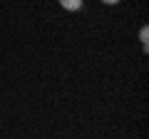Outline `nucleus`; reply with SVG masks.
Returning <instances> with one entry per match:
<instances>
[{"label": "nucleus", "instance_id": "nucleus-1", "mask_svg": "<svg viewBox=\"0 0 149 139\" xmlns=\"http://www.w3.org/2000/svg\"><path fill=\"white\" fill-rule=\"evenodd\" d=\"M60 5H62L67 13H77V10H82L85 0H60Z\"/></svg>", "mask_w": 149, "mask_h": 139}, {"label": "nucleus", "instance_id": "nucleus-2", "mask_svg": "<svg viewBox=\"0 0 149 139\" xmlns=\"http://www.w3.org/2000/svg\"><path fill=\"white\" fill-rule=\"evenodd\" d=\"M139 42H142V50L147 52V50H149V27L147 25L139 27Z\"/></svg>", "mask_w": 149, "mask_h": 139}, {"label": "nucleus", "instance_id": "nucleus-3", "mask_svg": "<svg viewBox=\"0 0 149 139\" xmlns=\"http://www.w3.org/2000/svg\"><path fill=\"white\" fill-rule=\"evenodd\" d=\"M100 3H104V5H119L122 0H100Z\"/></svg>", "mask_w": 149, "mask_h": 139}]
</instances>
